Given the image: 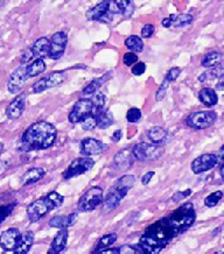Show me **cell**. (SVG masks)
Here are the masks:
<instances>
[{"mask_svg":"<svg viewBox=\"0 0 224 254\" xmlns=\"http://www.w3.org/2000/svg\"><path fill=\"white\" fill-rule=\"evenodd\" d=\"M178 236H180L178 229L168 217H165L147 227L139 240V246L144 253L158 254Z\"/></svg>","mask_w":224,"mask_h":254,"instance_id":"1","label":"cell"},{"mask_svg":"<svg viewBox=\"0 0 224 254\" xmlns=\"http://www.w3.org/2000/svg\"><path fill=\"white\" fill-rule=\"evenodd\" d=\"M58 138V131L51 123L38 122L28 126L21 136V148L26 152L52 147Z\"/></svg>","mask_w":224,"mask_h":254,"instance_id":"2","label":"cell"},{"mask_svg":"<svg viewBox=\"0 0 224 254\" xmlns=\"http://www.w3.org/2000/svg\"><path fill=\"white\" fill-rule=\"evenodd\" d=\"M65 202V196L56 191H51L41 198L34 200L27 206V216L31 222H38L52 210L58 209Z\"/></svg>","mask_w":224,"mask_h":254,"instance_id":"3","label":"cell"},{"mask_svg":"<svg viewBox=\"0 0 224 254\" xmlns=\"http://www.w3.org/2000/svg\"><path fill=\"white\" fill-rule=\"evenodd\" d=\"M136 177L133 175H124L111 187L110 191L104 199V206L108 211H111L120 204L124 197L128 195L129 190L133 188Z\"/></svg>","mask_w":224,"mask_h":254,"instance_id":"4","label":"cell"},{"mask_svg":"<svg viewBox=\"0 0 224 254\" xmlns=\"http://www.w3.org/2000/svg\"><path fill=\"white\" fill-rule=\"evenodd\" d=\"M103 202V189L101 187H91L83 193L77 203L79 212L93 211Z\"/></svg>","mask_w":224,"mask_h":254,"instance_id":"5","label":"cell"},{"mask_svg":"<svg viewBox=\"0 0 224 254\" xmlns=\"http://www.w3.org/2000/svg\"><path fill=\"white\" fill-rule=\"evenodd\" d=\"M216 119L217 115L214 111H199L187 117L186 123L194 129H205L212 126Z\"/></svg>","mask_w":224,"mask_h":254,"instance_id":"6","label":"cell"},{"mask_svg":"<svg viewBox=\"0 0 224 254\" xmlns=\"http://www.w3.org/2000/svg\"><path fill=\"white\" fill-rule=\"evenodd\" d=\"M95 166V161L90 156H83V158H77L70 163L66 172L63 173V177L66 180L74 179V177L83 175L86 172H89L92 167Z\"/></svg>","mask_w":224,"mask_h":254,"instance_id":"7","label":"cell"},{"mask_svg":"<svg viewBox=\"0 0 224 254\" xmlns=\"http://www.w3.org/2000/svg\"><path fill=\"white\" fill-rule=\"evenodd\" d=\"M162 153V148L159 145H149V143H138L132 148L133 158L138 161L158 159Z\"/></svg>","mask_w":224,"mask_h":254,"instance_id":"8","label":"cell"},{"mask_svg":"<svg viewBox=\"0 0 224 254\" xmlns=\"http://www.w3.org/2000/svg\"><path fill=\"white\" fill-rule=\"evenodd\" d=\"M93 113V104L91 99H79L75 103L72 111L69 113V122L72 124L81 123L85 117H88Z\"/></svg>","mask_w":224,"mask_h":254,"instance_id":"9","label":"cell"},{"mask_svg":"<svg viewBox=\"0 0 224 254\" xmlns=\"http://www.w3.org/2000/svg\"><path fill=\"white\" fill-rule=\"evenodd\" d=\"M65 79H66L65 72L54 71L49 73V75L46 76V77H42L41 79H39L38 82H35L32 88V91L34 93H40L42 91H46V90L55 88V86L60 85L61 83L65 82Z\"/></svg>","mask_w":224,"mask_h":254,"instance_id":"10","label":"cell"},{"mask_svg":"<svg viewBox=\"0 0 224 254\" xmlns=\"http://www.w3.org/2000/svg\"><path fill=\"white\" fill-rule=\"evenodd\" d=\"M68 42V36L65 32H56L51 39V48L48 56L52 60H59L65 54V50Z\"/></svg>","mask_w":224,"mask_h":254,"instance_id":"11","label":"cell"},{"mask_svg":"<svg viewBox=\"0 0 224 254\" xmlns=\"http://www.w3.org/2000/svg\"><path fill=\"white\" fill-rule=\"evenodd\" d=\"M219 163V156L214 153L203 154L192 162V170L194 174H202L213 169Z\"/></svg>","mask_w":224,"mask_h":254,"instance_id":"12","label":"cell"},{"mask_svg":"<svg viewBox=\"0 0 224 254\" xmlns=\"http://www.w3.org/2000/svg\"><path fill=\"white\" fill-rule=\"evenodd\" d=\"M27 72H26V66L20 65L16 68L14 71L11 73L8 78L7 83V89L8 91L15 95V93H19L21 91L23 85H25L26 81H27Z\"/></svg>","mask_w":224,"mask_h":254,"instance_id":"13","label":"cell"},{"mask_svg":"<svg viewBox=\"0 0 224 254\" xmlns=\"http://www.w3.org/2000/svg\"><path fill=\"white\" fill-rule=\"evenodd\" d=\"M26 106V93H20L16 96L14 99L9 103L7 108H6V116L8 119L16 120L22 116L23 111H25Z\"/></svg>","mask_w":224,"mask_h":254,"instance_id":"14","label":"cell"},{"mask_svg":"<svg viewBox=\"0 0 224 254\" xmlns=\"http://www.w3.org/2000/svg\"><path fill=\"white\" fill-rule=\"evenodd\" d=\"M21 233L16 227H9L0 235V247L4 251H13L19 242Z\"/></svg>","mask_w":224,"mask_h":254,"instance_id":"15","label":"cell"},{"mask_svg":"<svg viewBox=\"0 0 224 254\" xmlns=\"http://www.w3.org/2000/svg\"><path fill=\"white\" fill-rule=\"evenodd\" d=\"M104 145L93 138H85L81 141V153L84 156H92L102 154Z\"/></svg>","mask_w":224,"mask_h":254,"instance_id":"16","label":"cell"},{"mask_svg":"<svg viewBox=\"0 0 224 254\" xmlns=\"http://www.w3.org/2000/svg\"><path fill=\"white\" fill-rule=\"evenodd\" d=\"M68 227L60 229V231L56 233L54 239H53L51 249L48 250V254H59L65 251L67 243H68Z\"/></svg>","mask_w":224,"mask_h":254,"instance_id":"17","label":"cell"},{"mask_svg":"<svg viewBox=\"0 0 224 254\" xmlns=\"http://www.w3.org/2000/svg\"><path fill=\"white\" fill-rule=\"evenodd\" d=\"M33 243H34V233L32 231H26L20 236L19 242L13 251L16 254H26L31 251Z\"/></svg>","mask_w":224,"mask_h":254,"instance_id":"18","label":"cell"},{"mask_svg":"<svg viewBox=\"0 0 224 254\" xmlns=\"http://www.w3.org/2000/svg\"><path fill=\"white\" fill-rule=\"evenodd\" d=\"M78 213L74 212L70 215H62V216H54L49 220V226L55 227V229H65V227H69L74 225L77 220Z\"/></svg>","mask_w":224,"mask_h":254,"instance_id":"19","label":"cell"},{"mask_svg":"<svg viewBox=\"0 0 224 254\" xmlns=\"http://www.w3.org/2000/svg\"><path fill=\"white\" fill-rule=\"evenodd\" d=\"M133 155L130 149H123L117 153L113 159V165L117 167L118 170H125L130 168L133 163Z\"/></svg>","mask_w":224,"mask_h":254,"instance_id":"20","label":"cell"},{"mask_svg":"<svg viewBox=\"0 0 224 254\" xmlns=\"http://www.w3.org/2000/svg\"><path fill=\"white\" fill-rule=\"evenodd\" d=\"M49 48H51V40L47 38L38 39L34 45L31 47L34 58L36 59H43L48 56Z\"/></svg>","mask_w":224,"mask_h":254,"instance_id":"21","label":"cell"},{"mask_svg":"<svg viewBox=\"0 0 224 254\" xmlns=\"http://www.w3.org/2000/svg\"><path fill=\"white\" fill-rule=\"evenodd\" d=\"M110 7V0H103L102 2H99L98 5H96L95 7H92L90 11L86 13V19L90 21H99L103 16L105 15V13L109 11Z\"/></svg>","mask_w":224,"mask_h":254,"instance_id":"22","label":"cell"},{"mask_svg":"<svg viewBox=\"0 0 224 254\" xmlns=\"http://www.w3.org/2000/svg\"><path fill=\"white\" fill-rule=\"evenodd\" d=\"M45 174H46L45 169L39 168V167H36V168H31L25 173V175H23L22 185L23 186L34 185V183L40 181V180L45 176Z\"/></svg>","mask_w":224,"mask_h":254,"instance_id":"23","label":"cell"},{"mask_svg":"<svg viewBox=\"0 0 224 254\" xmlns=\"http://www.w3.org/2000/svg\"><path fill=\"white\" fill-rule=\"evenodd\" d=\"M199 99L203 105L208 106V108H212V106L216 105L217 102H219V97H217L215 90L210 88L202 89L199 93Z\"/></svg>","mask_w":224,"mask_h":254,"instance_id":"24","label":"cell"},{"mask_svg":"<svg viewBox=\"0 0 224 254\" xmlns=\"http://www.w3.org/2000/svg\"><path fill=\"white\" fill-rule=\"evenodd\" d=\"M46 70V63L42 59H36L33 61L31 64L26 66V72H27V77H36V76L41 75Z\"/></svg>","mask_w":224,"mask_h":254,"instance_id":"25","label":"cell"},{"mask_svg":"<svg viewBox=\"0 0 224 254\" xmlns=\"http://www.w3.org/2000/svg\"><path fill=\"white\" fill-rule=\"evenodd\" d=\"M167 136H168V133L163 127L155 126L149 131V139L153 143H156V145H161V143L165 142Z\"/></svg>","mask_w":224,"mask_h":254,"instance_id":"26","label":"cell"},{"mask_svg":"<svg viewBox=\"0 0 224 254\" xmlns=\"http://www.w3.org/2000/svg\"><path fill=\"white\" fill-rule=\"evenodd\" d=\"M97 120V127L101 129L109 128L110 126L113 124V116L109 110H102L101 112H98L96 115Z\"/></svg>","mask_w":224,"mask_h":254,"instance_id":"27","label":"cell"},{"mask_svg":"<svg viewBox=\"0 0 224 254\" xmlns=\"http://www.w3.org/2000/svg\"><path fill=\"white\" fill-rule=\"evenodd\" d=\"M110 76H111V72L105 73V75H103L102 77L93 79L91 83H89V84L86 85L84 89H83V95L89 96V95H92V93H95L97 90L101 88V86L104 84L106 81H108Z\"/></svg>","mask_w":224,"mask_h":254,"instance_id":"28","label":"cell"},{"mask_svg":"<svg viewBox=\"0 0 224 254\" xmlns=\"http://www.w3.org/2000/svg\"><path fill=\"white\" fill-rule=\"evenodd\" d=\"M115 4L118 6L119 11L125 18H130L135 12V4L133 0H113Z\"/></svg>","mask_w":224,"mask_h":254,"instance_id":"29","label":"cell"},{"mask_svg":"<svg viewBox=\"0 0 224 254\" xmlns=\"http://www.w3.org/2000/svg\"><path fill=\"white\" fill-rule=\"evenodd\" d=\"M118 237H117L116 233H109V235H105L103 236L101 239H99L98 244H97L95 251H93V253H99L101 251L108 249L112 245L113 243H116V240Z\"/></svg>","mask_w":224,"mask_h":254,"instance_id":"30","label":"cell"},{"mask_svg":"<svg viewBox=\"0 0 224 254\" xmlns=\"http://www.w3.org/2000/svg\"><path fill=\"white\" fill-rule=\"evenodd\" d=\"M221 60H222V54L219 52H210L205 56V59L202 60V65L205 68H213L220 64Z\"/></svg>","mask_w":224,"mask_h":254,"instance_id":"31","label":"cell"},{"mask_svg":"<svg viewBox=\"0 0 224 254\" xmlns=\"http://www.w3.org/2000/svg\"><path fill=\"white\" fill-rule=\"evenodd\" d=\"M125 46L133 53H142L144 49L143 40L137 35H131L125 40Z\"/></svg>","mask_w":224,"mask_h":254,"instance_id":"32","label":"cell"},{"mask_svg":"<svg viewBox=\"0 0 224 254\" xmlns=\"http://www.w3.org/2000/svg\"><path fill=\"white\" fill-rule=\"evenodd\" d=\"M170 19H172V26L174 27H185L193 21V16L190 14L170 15Z\"/></svg>","mask_w":224,"mask_h":254,"instance_id":"33","label":"cell"},{"mask_svg":"<svg viewBox=\"0 0 224 254\" xmlns=\"http://www.w3.org/2000/svg\"><path fill=\"white\" fill-rule=\"evenodd\" d=\"M92 104H93V115H97L98 112H101L102 110H104L105 103H106V97L103 92H98L93 96Z\"/></svg>","mask_w":224,"mask_h":254,"instance_id":"34","label":"cell"},{"mask_svg":"<svg viewBox=\"0 0 224 254\" xmlns=\"http://www.w3.org/2000/svg\"><path fill=\"white\" fill-rule=\"evenodd\" d=\"M223 197V192L222 191H215L213 193H210L208 197H206L205 199V204L206 206H208V208H214V206H216L217 204L220 203V200L222 199Z\"/></svg>","mask_w":224,"mask_h":254,"instance_id":"35","label":"cell"},{"mask_svg":"<svg viewBox=\"0 0 224 254\" xmlns=\"http://www.w3.org/2000/svg\"><path fill=\"white\" fill-rule=\"evenodd\" d=\"M81 125L84 131H92V129H95L97 127L96 116L92 113V115L85 117L84 119L81 120Z\"/></svg>","mask_w":224,"mask_h":254,"instance_id":"36","label":"cell"},{"mask_svg":"<svg viewBox=\"0 0 224 254\" xmlns=\"http://www.w3.org/2000/svg\"><path fill=\"white\" fill-rule=\"evenodd\" d=\"M140 118H142V111L137 108L130 109L128 113H126V120L129 123H137L139 122Z\"/></svg>","mask_w":224,"mask_h":254,"instance_id":"37","label":"cell"},{"mask_svg":"<svg viewBox=\"0 0 224 254\" xmlns=\"http://www.w3.org/2000/svg\"><path fill=\"white\" fill-rule=\"evenodd\" d=\"M123 62L124 64L128 65V66H132L135 63L138 62V56H137L136 53L133 52H130V53H126L125 55H124L123 58Z\"/></svg>","mask_w":224,"mask_h":254,"instance_id":"38","label":"cell"},{"mask_svg":"<svg viewBox=\"0 0 224 254\" xmlns=\"http://www.w3.org/2000/svg\"><path fill=\"white\" fill-rule=\"evenodd\" d=\"M168 86H169V82L165 78V79H163V82L161 83V85H160L158 92H156L155 99L158 100V102L162 100L163 97L166 96V92H167V89H168Z\"/></svg>","mask_w":224,"mask_h":254,"instance_id":"39","label":"cell"},{"mask_svg":"<svg viewBox=\"0 0 224 254\" xmlns=\"http://www.w3.org/2000/svg\"><path fill=\"white\" fill-rule=\"evenodd\" d=\"M180 72H181V69L178 68V66H174V68L169 69V71L167 72V75H166L165 78H166L167 81H168L169 83H172V82H174L176 78L179 77Z\"/></svg>","mask_w":224,"mask_h":254,"instance_id":"40","label":"cell"},{"mask_svg":"<svg viewBox=\"0 0 224 254\" xmlns=\"http://www.w3.org/2000/svg\"><path fill=\"white\" fill-rule=\"evenodd\" d=\"M154 31H155V27L152 25V23H147L145 25L142 29V36L144 39H149L151 38V36L154 34Z\"/></svg>","mask_w":224,"mask_h":254,"instance_id":"41","label":"cell"},{"mask_svg":"<svg viewBox=\"0 0 224 254\" xmlns=\"http://www.w3.org/2000/svg\"><path fill=\"white\" fill-rule=\"evenodd\" d=\"M131 71L135 76L143 75V73L146 71V64H145V63H143V62H137V63H135V64H133Z\"/></svg>","mask_w":224,"mask_h":254,"instance_id":"42","label":"cell"},{"mask_svg":"<svg viewBox=\"0 0 224 254\" xmlns=\"http://www.w3.org/2000/svg\"><path fill=\"white\" fill-rule=\"evenodd\" d=\"M190 193H192V190H190V189H187V190H185V191H178V192L174 193L173 197H172V200H173V202H179V200H182V199L187 198V197H188Z\"/></svg>","mask_w":224,"mask_h":254,"instance_id":"43","label":"cell"},{"mask_svg":"<svg viewBox=\"0 0 224 254\" xmlns=\"http://www.w3.org/2000/svg\"><path fill=\"white\" fill-rule=\"evenodd\" d=\"M33 59H34V54H33L32 49L28 48V49H26L25 52H23V54L21 56V63H22V64H26V63L31 62Z\"/></svg>","mask_w":224,"mask_h":254,"instance_id":"44","label":"cell"},{"mask_svg":"<svg viewBox=\"0 0 224 254\" xmlns=\"http://www.w3.org/2000/svg\"><path fill=\"white\" fill-rule=\"evenodd\" d=\"M13 206H14L13 204L7 205V206H0V223H1L2 220L9 215V213H11Z\"/></svg>","mask_w":224,"mask_h":254,"instance_id":"45","label":"cell"},{"mask_svg":"<svg viewBox=\"0 0 224 254\" xmlns=\"http://www.w3.org/2000/svg\"><path fill=\"white\" fill-rule=\"evenodd\" d=\"M154 172H149V173H146L145 175L143 176V179H142V183L144 186H147L149 183V181H151L152 180V177L154 176Z\"/></svg>","mask_w":224,"mask_h":254,"instance_id":"46","label":"cell"},{"mask_svg":"<svg viewBox=\"0 0 224 254\" xmlns=\"http://www.w3.org/2000/svg\"><path fill=\"white\" fill-rule=\"evenodd\" d=\"M122 134H123V132L120 131V129H118V131H116L115 133H113V135H112V141L113 142H118L120 139H122Z\"/></svg>","mask_w":224,"mask_h":254,"instance_id":"47","label":"cell"},{"mask_svg":"<svg viewBox=\"0 0 224 254\" xmlns=\"http://www.w3.org/2000/svg\"><path fill=\"white\" fill-rule=\"evenodd\" d=\"M99 253H102V254H112V253H119V249H105V250H103V251H101V252Z\"/></svg>","mask_w":224,"mask_h":254,"instance_id":"48","label":"cell"},{"mask_svg":"<svg viewBox=\"0 0 224 254\" xmlns=\"http://www.w3.org/2000/svg\"><path fill=\"white\" fill-rule=\"evenodd\" d=\"M161 25L163 26V27H166V28L170 27V26H172V19H170V16H169V18L163 19L162 21H161Z\"/></svg>","mask_w":224,"mask_h":254,"instance_id":"49","label":"cell"},{"mask_svg":"<svg viewBox=\"0 0 224 254\" xmlns=\"http://www.w3.org/2000/svg\"><path fill=\"white\" fill-rule=\"evenodd\" d=\"M217 89L224 90V73L220 77V82L217 83Z\"/></svg>","mask_w":224,"mask_h":254,"instance_id":"50","label":"cell"},{"mask_svg":"<svg viewBox=\"0 0 224 254\" xmlns=\"http://www.w3.org/2000/svg\"><path fill=\"white\" fill-rule=\"evenodd\" d=\"M217 156H219V161H223L224 162V145L220 148L219 154H217Z\"/></svg>","mask_w":224,"mask_h":254,"instance_id":"51","label":"cell"},{"mask_svg":"<svg viewBox=\"0 0 224 254\" xmlns=\"http://www.w3.org/2000/svg\"><path fill=\"white\" fill-rule=\"evenodd\" d=\"M220 175L224 180V162H223V165L221 166V168H220Z\"/></svg>","mask_w":224,"mask_h":254,"instance_id":"52","label":"cell"},{"mask_svg":"<svg viewBox=\"0 0 224 254\" xmlns=\"http://www.w3.org/2000/svg\"><path fill=\"white\" fill-rule=\"evenodd\" d=\"M2 150H4V145H2V143H0V154L2 153Z\"/></svg>","mask_w":224,"mask_h":254,"instance_id":"53","label":"cell"}]
</instances>
